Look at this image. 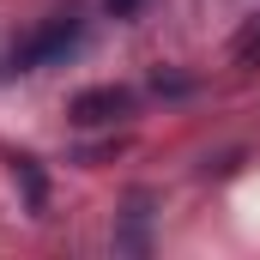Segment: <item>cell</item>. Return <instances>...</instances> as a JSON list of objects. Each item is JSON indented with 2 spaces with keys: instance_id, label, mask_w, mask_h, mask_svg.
Instances as JSON below:
<instances>
[{
  "instance_id": "cell-2",
  "label": "cell",
  "mask_w": 260,
  "mask_h": 260,
  "mask_svg": "<svg viewBox=\"0 0 260 260\" xmlns=\"http://www.w3.org/2000/svg\"><path fill=\"white\" fill-rule=\"evenodd\" d=\"M127 109H133L127 85H91V91H79V97L67 103V121H73V127H109V121H121Z\"/></svg>"
},
{
  "instance_id": "cell-4",
  "label": "cell",
  "mask_w": 260,
  "mask_h": 260,
  "mask_svg": "<svg viewBox=\"0 0 260 260\" xmlns=\"http://www.w3.org/2000/svg\"><path fill=\"white\" fill-rule=\"evenodd\" d=\"M145 0H109V12H139Z\"/></svg>"
},
{
  "instance_id": "cell-3",
  "label": "cell",
  "mask_w": 260,
  "mask_h": 260,
  "mask_svg": "<svg viewBox=\"0 0 260 260\" xmlns=\"http://www.w3.org/2000/svg\"><path fill=\"white\" fill-rule=\"evenodd\" d=\"M18 176H24V194H30V206H43V176H37V164H30V157H18Z\"/></svg>"
},
{
  "instance_id": "cell-1",
  "label": "cell",
  "mask_w": 260,
  "mask_h": 260,
  "mask_svg": "<svg viewBox=\"0 0 260 260\" xmlns=\"http://www.w3.org/2000/svg\"><path fill=\"white\" fill-rule=\"evenodd\" d=\"M85 43V24L79 18H49V24H37L24 43H18V55H12V67L18 73H37V67H55V61H67L73 49Z\"/></svg>"
}]
</instances>
